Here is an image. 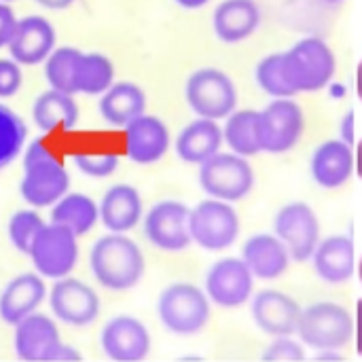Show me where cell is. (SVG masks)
Here are the masks:
<instances>
[{"instance_id": "30", "label": "cell", "mask_w": 362, "mask_h": 362, "mask_svg": "<svg viewBox=\"0 0 362 362\" xmlns=\"http://www.w3.org/2000/svg\"><path fill=\"white\" fill-rule=\"evenodd\" d=\"M115 83V66L104 53H81L74 89L85 95H102Z\"/></svg>"}, {"instance_id": "9", "label": "cell", "mask_w": 362, "mask_h": 362, "mask_svg": "<svg viewBox=\"0 0 362 362\" xmlns=\"http://www.w3.org/2000/svg\"><path fill=\"white\" fill-rule=\"evenodd\" d=\"M191 240L206 250H225L240 235V218L227 202H202L189 216Z\"/></svg>"}, {"instance_id": "17", "label": "cell", "mask_w": 362, "mask_h": 362, "mask_svg": "<svg viewBox=\"0 0 362 362\" xmlns=\"http://www.w3.org/2000/svg\"><path fill=\"white\" fill-rule=\"evenodd\" d=\"M13 329V350L19 361L47 362L49 354L62 344L57 325L38 312L25 316Z\"/></svg>"}, {"instance_id": "26", "label": "cell", "mask_w": 362, "mask_h": 362, "mask_svg": "<svg viewBox=\"0 0 362 362\" xmlns=\"http://www.w3.org/2000/svg\"><path fill=\"white\" fill-rule=\"evenodd\" d=\"M212 23L223 42H240L259 28L261 11L255 0H225L216 6Z\"/></svg>"}, {"instance_id": "44", "label": "cell", "mask_w": 362, "mask_h": 362, "mask_svg": "<svg viewBox=\"0 0 362 362\" xmlns=\"http://www.w3.org/2000/svg\"><path fill=\"white\" fill-rule=\"evenodd\" d=\"M356 93L362 100V62L358 64V70H356Z\"/></svg>"}, {"instance_id": "22", "label": "cell", "mask_w": 362, "mask_h": 362, "mask_svg": "<svg viewBox=\"0 0 362 362\" xmlns=\"http://www.w3.org/2000/svg\"><path fill=\"white\" fill-rule=\"evenodd\" d=\"M146 95L144 91L129 81L112 83L100 98L98 112L112 127H125L140 115H144Z\"/></svg>"}, {"instance_id": "12", "label": "cell", "mask_w": 362, "mask_h": 362, "mask_svg": "<svg viewBox=\"0 0 362 362\" xmlns=\"http://www.w3.org/2000/svg\"><path fill=\"white\" fill-rule=\"evenodd\" d=\"M274 229L282 244L288 248L291 259L303 263L314 257L320 240V225L308 204L295 202L284 206L274 221Z\"/></svg>"}, {"instance_id": "4", "label": "cell", "mask_w": 362, "mask_h": 362, "mask_svg": "<svg viewBox=\"0 0 362 362\" xmlns=\"http://www.w3.org/2000/svg\"><path fill=\"white\" fill-rule=\"evenodd\" d=\"M157 316L170 333L195 335L210 322V301L197 286L178 282L161 293Z\"/></svg>"}, {"instance_id": "23", "label": "cell", "mask_w": 362, "mask_h": 362, "mask_svg": "<svg viewBox=\"0 0 362 362\" xmlns=\"http://www.w3.org/2000/svg\"><path fill=\"white\" fill-rule=\"evenodd\" d=\"M32 121L45 134L57 132V129L70 132L78 123V104L74 95L49 87L34 100Z\"/></svg>"}, {"instance_id": "10", "label": "cell", "mask_w": 362, "mask_h": 362, "mask_svg": "<svg viewBox=\"0 0 362 362\" xmlns=\"http://www.w3.org/2000/svg\"><path fill=\"white\" fill-rule=\"evenodd\" d=\"M49 305L53 316L72 329H85L100 316L102 301L98 293L76 278H59L49 291Z\"/></svg>"}, {"instance_id": "40", "label": "cell", "mask_w": 362, "mask_h": 362, "mask_svg": "<svg viewBox=\"0 0 362 362\" xmlns=\"http://www.w3.org/2000/svg\"><path fill=\"white\" fill-rule=\"evenodd\" d=\"M34 2L49 11H62V8H68L74 0H34Z\"/></svg>"}, {"instance_id": "43", "label": "cell", "mask_w": 362, "mask_h": 362, "mask_svg": "<svg viewBox=\"0 0 362 362\" xmlns=\"http://www.w3.org/2000/svg\"><path fill=\"white\" fill-rule=\"evenodd\" d=\"M356 174L362 178V140L358 142V148H356Z\"/></svg>"}, {"instance_id": "8", "label": "cell", "mask_w": 362, "mask_h": 362, "mask_svg": "<svg viewBox=\"0 0 362 362\" xmlns=\"http://www.w3.org/2000/svg\"><path fill=\"white\" fill-rule=\"evenodd\" d=\"M202 189L221 202L244 199L255 185V174L250 163L242 155H221L216 153L202 163L199 170Z\"/></svg>"}, {"instance_id": "15", "label": "cell", "mask_w": 362, "mask_h": 362, "mask_svg": "<svg viewBox=\"0 0 362 362\" xmlns=\"http://www.w3.org/2000/svg\"><path fill=\"white\" fill-rule=\"evenodd\" d=\"M206 293L218 308L235 310L252 295V272L244 259H223L210 267L206 276Z\"/></svg>"}, {"instance_id": "11", "label": "cell", "mask_w": 362, "mask_h": 362, "mask_svg": "<svg viewBox=\"0 0 362 362\" xmlns=\"http://www.w3.org/2000/svg\"><path fill=\"white\" fill-rule=\"evenodd\" d=\"M303 112L299 104L288 98H278L263 112H259V144L261 151L280 155L291 151L303 134Z\"/></svg>"}, {"instance_id": "38", "label": "cell", "mask_w": 362, "mask_h": 362, "mask_svg": "<svg viewBox=\"0 0 362 362\" xmlns=\"http://www.w3.org/2000/svg\"><path fill=\"white\" fill-rule=\"evenodd\" d=\"M17 21L19 19L15 17V11L6 2H0V49L11 45L13 34L17 30Z\"/></svg>"}, {"instance_id": "7", "label": "cell", "mask_w": 362, "mask_h": 362, "mask_svg": "<svg viewBox=\"0 0 362 362\" xmlns=\"http://www.w3.org/2000/svg\"><path fill=\"white\" fill-rule=\"evenodd\" d=\"M185 95L191 110L202 119H225L238 106V91L233 81L216 68L195 70L187 81Z\"/></svg>"}, {"instance_id": "6", "label": "cell", "mask_w": 362, "mask_h": 362, "mask_svg": "<svg viewBox=\"0 0 362 362\" xmlns=\"http://www.w3.org/2000/svg\"><path fill=\"white\" fill-rule=\"evenodd\" d=\"M28 257L36 274L45 280H59L70 276L78 263V240L70 229L57 223H45Z\"/></svg>"}, {"instance_id": "18", "label": "cell", "mask_w": 362, "mask_h": 362, "mask_svg": "<svg viewBox=\"0 0 362 362\" xmlns=\"http://www.w3.org/2000/svg\"><path fill=\"white\" fill-rule=\"evenodd\" d=\"M170 148L168 125L153 115H140L125 125V155L134 163L148 165L159 161Z\"/></svg>"}, {"instance_id": "1", "label": "cell", "mask_w": 362, "mask_h": 362, "mask_svg": "<svg viewBox=\"0 0 362 362\" xmlns=\"http://www.w3.org/2000/svg\"><path fill=\"white\" fill-rule=\"evenodd\" d=\"M335 74V55L322 38H303L286 53H272L257 66V83L274 98L318 91Z\"/></svg>"}, {"instance_id": "47", "label": "cell", "mask_w": 362, "mask_h": 362, "mask_svg": "<svg viewBox=\"0 0 362 362\" xmlns=\"http://www.w3.org/2000/svg\"><path fill=\"white\" fill-rule=\"evenodd\" d=\"M0 2H6L8 4V2H15V0H0Z\"/></svg>"}, {"instance_id": "2", "label": "cell", "mask_w": 362, "mask_h": 362, "mask_svg": "<svg viewBox=\"0 0 362 362\" xmlns=\"http://www.w3.org/2000/svg\"><path fill=\"white\" fill-rule=\"evenodd\" d=\"M70 189V174L64 159L45 140H32L23 151V176L19 182L21 199L34 210L49 208Z\"/></svg>"}, {"instance_id": "20", "label": "cell", "mask_w": 362, "mask_h": 362, "mask_svg": "<svg viewBox=\"0 0 362 362\" xmlns=\"http://www.w3.org/2000/svg\"><path fill=\"white\" fill-rule=\"evenodd\" d=\"M252 318L267 335L288 337L299 327L301 308L280 291H261L252 301Z\"/></svg>"}, {"instance_id": "25", "label": "cell", "mask_w": 362, "mask_h": 362, "mask_svg": "<svg viewBox=\"0 0 362 362\" xmlns=\"http://www.w3.org/2000/svg\"><path fill=\"white\" fill-rule=\"evenodd\" d=\"M354 170V155L341 140L322 142L312 157V176L322 189H339Z\"/></svg>"}, {"instance_id": "14", "label": "cell", "mask_w": 362, "mask_h": 362, "mask_svg": "<svg viewBox=\"0 0 362 362\" xmlns=\"http://www.w3.org/2000/svg\"><path fill=\"white\" fill-rule=\"evenodd\" d=\"M100 346L110 361L140 362L151 352V335L138 318L115 316L104 325Z\"/></svg>"}, {"instance_id": "5", "label": "cell", "mask_w": 362, "mask_h": 362, "mask_svg": "<svg viewBox=\"0 0 362 362\" xmlns=\"http://www.w3.org/2000/svg\"><path fill=\"white\" fill-rule=\"evenodd\" d=\"M297 333L314 350H339L352 341L354 320L341 305L316 303L301 312Z\"/></svg>"}, {"instance_id": "13", "label": "cell", "mask_w": 362, "mask_h": 362, "mask_svg": "<svg viewBox=\"0 0 362 362\" xmlns=\"http://www.w3.org/2000/svg\"><path fill=\"white\" fill-rule=\"evenodd\" d=\"M191 210L180 202H159L144 216V235L146 240L168 252L185 250L191 240L189 229Z\"/></svg>"}, {"instance_id": "27", "label": "cell", "mask_w": 362, "mask_h": 362, "mask_svg": "<svg viewBox=\"0 0 362 362\" xmlns=\"http://www.w3.org/2000/svg\"><path fill=\"white\" fill-rule=\"evenodd\" d=\"M223 129L212 119L189 123L176 138V155L187 163H204L214 157L223 144Z\"/></svg>"}, {"instance_id": "36", "label": "cell", "mask_w": 362, "mask_h": 362, "mask_svg": "<svg viewBox=\"0 0 362 362\" xmlns=\"http://www.w3.org/2000/svg\"><path fill=\"white\" fill-rule=\"evenodd\" d=\"M23 83L21 64L15 59H0V98H13Z\"/></svg>"}, {"instance_id": "28", "label": "cell", "mask_w": 362, "mask_h": 362, "mask_svg": "<svg viewBox=\"0 0 362 362\" xmlns=\"http://www.w3.org/2000/svg\"><path fill=\"white\" fill-rule=\"evenodd\" d=\"M316 274L331 284H339L354 274V244L346 235L325 240L314 252Z\"/></svg>"}, {"instance_id": "41", "label": "cell", "mask_w": 362, "mask_h": 362, "mask_svg": "<svg viewBox=\"0 0 362 362\" xmlns=\"http://www.w3.org/2000/svg\"><path fill=\"white\" fill-rule=\"evenodd\" d=\"M182 8H202L206 2H210V0H176Z\"/></svg>"}, {"instance_id": "34", "label": "cell", "mask_w": 362, "mask_h": 362, "mask_svg": "<svg viewBox=\"0 0 362 362\" xmlns=\"http://www.w3.org/2000/svg\"><path fill=\"white\" fill-rule=\"evenodd\" d=\"M42 227H45V221L40 218V214L34 208L15 212L8 218V227H6L11 246L15 250H19L21 255H30V248H32V244L38 238Z\"/></svg>"}, {"instance_id": "3", "label": "cell", "mask_w": 362, "mask_h": 362, "mask_svg": "<svg viewBox=\"0 0 362 362\" xmlns=\"http://www.w3.org/2000/svg\"><path fill=\"white\" fill-rule=\"evenodd\" d=\"M89 267L95 282L112 293L132 291L144 276V255L125 233H108L91 246Z\"/></svg>"}, {"instance_id": "32", "label": "cell", "mask_w": 362, "mask_h": 362, "mask_svg": "<svg viewBox=\"0 0 362 362\" xmlns=\"http://www.w3.org/2000/svg\"><path fill=\"white\" fill-rule=\"evenodd\" d=\"M83 51L76 47H55L53 53L45 59V78L49 87L66 91L70 95L76 93L74 89V76H76V66L78 57Z\"/></svg>"}, {"instance_id": "19", "label": "cell", "mask_w": 362, "mask_h": 362, "mask_svg": "<svg viewBox=\"0 0 362 362\" xmlns=\"http://www.w3.org/2000/svg\"><path fill=\"white\" fill-rule=\"evenodd\" d=\"M47 299V284L40 274H19L6 282L0 293V318L2 322L15 327L25 316L34 314Z\"/></svg>"}, {"instance_id": "33", "label": "cell", "mask_w": 362, "mask_h": 362, "mask_svg": "<svg viewBox=\"0 0 362 362\" xmlns=\"http://www.w3.org/2000/svg\"><path fill=\"white\" fill-rule=\"evenodd\" d=\"M25 138L28 127L23 119L13 108L0 104V172L21 155Z\"/></svg>"}, {"instance_id": "24", "label": "cell", "mask_w": 362, "mask_h": 362, "mask_svg": "<svg viewBox=\"0 0 362 362\" xmlns=\"http://www.w3.org/2000/svg\"><path fill=\"white\" fill-rule=\"evenodd\" d=\"M244 263L248 265V269L252 272V276L261 278V280H276L280 278L286 269H288V248L282 244L280 238L261 233V235H252L242 250Z\"/></svg>"}, {"instance_id": "39", "label": "cell", "mask_w": 362, "mask_h": 362, "mask_svg": "<svg viewBox=\"0 0 362 362\" xmlns=\"http://www.w3.org/2000/svg\"><path fill=\"white\" fill-rule=\"evenodd\" d=\"M83 361V356H81V352L78 350H74V348H70V346H66L64 341L49 354V358L47 362H78Z\"/></svg>"}, {"instance_id": "31", "label": "cell", "mask_w": 362, "mask_h": 362, "mask_svg": "<svg viewBox=\"0 0 362 362\" xmlns=\"http://www.w3.org/2000/svg\"><path fill=\"white\" fill-rule=\"evenodd\" d=\"M257 123H259L257 110H240V112L229 117L225 132H223V138L227 140L229 148L235 155L250 157V155L261 153Z\"/></svg>"}, {"instance_id": "45", "label": "cell", "mask_w": 362, "mask_h": 362, "mask_svg": "<svg viewBox=\"0 0 362 362\" xmlns=\"http://www.w3.org/2000/svg\"><path fill=\"white\" fill-rule=\"evenodd\" d=\"M325 2H329V4H337V2H341V0H325Z\"/></svg>"}, {"instance_id": "46", "label": "cell", "mask_w": 362, "mask_h": 362, "mask_svg": "<svg viewBox=\"0 0 362 362\" xmlns=\"http://www.w3.org/2000/svg\"><path fill=\"white\" fill-rule=\"evenodd\" d=\"M358 276H361V282H362V261H361V265H358Z\"/></svg>"}, {"instance_id": "16", "label": "cell", "mask_w": 362, "mask_h": 362, "mask_svg": "<svg viewBox=\"0 0 362 362\" xmlns=\"http://www.w3.org/2000/svg\"><path fill=\"white\" fill-rule=\"evenodd\" d=\"M55 28L49 19L40 15H28L17 21V30L13 34L11 45L6 47L11 59L21 66L45 64V59L55 49Z\"/></svg>"}, {"instance_id": "37", "label": "cell", "mask_w": 362, "mask_h": 362, "mask_svg": "<svg viewBox=\"0 0 362 362\" xmlns=\"http://www.w3.org/2000/svg\"><path fill=\"white\" fill-rule=\"evenodd\" d=\"M303 358H305L303 350L286 337L274 341L263 354V361H303Z\"/></svg>"}, {"instance_id": "29", "label": "cell", "mask_w": 362, "mask_h": 362, "mask_svg": "<svg viewBox=\"0 0 362 362\" xmlns=\"http://www.w3.org/2000/svg\"><path fill=\"white\" fill-rule=\"evenodd\" d=\"M100 221V206L85 193H66L51 206V223L70 229L76 238L87 235Z\"/></svg>"}, {"instance_id": "21", "label": "cell", "mask_w": 362, "mask_h": 362, "mask_svg": "<svg viewBox=\"0 0 362 362\" xmlns=\"http://www.w3.org/2000/svg\"><path fill=\"white\" fill-rule=\"evenodd\" d=\"M142 218V197L132 185L110 187L100 202V221L112 233L132 231Z\"/></svg>"}, {"instance_id": "42", "label": "cell", "mask_w": 362, "mask_h": 362, "mask_svg": "<svg viewBox=\"0 0 362 362\" xmlns=\"http://www.w3.org/2000/svg\"><path fill=\"white\" fill-rule=\"evenodd\" d=\"M358 354H362V299L358 301Z\"/></svg>"}, {"instance_id": "35", "label": "cell", "mask_w": 362, "mask_h": 362, "mask_svg": "<svg viewBox=\"0 0 362 362\" xmlns=\"http://www.w3.org/2000/svg\"><path fill=\"white\" fill-rule=\"evenodd\" d=\"M119 153L110 148H85L72 155L74 168L89 178H108L119 168Z\"/></svg>"}]
</instances>
